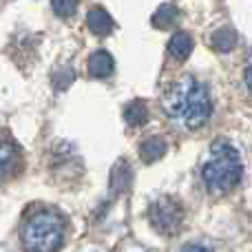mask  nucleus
I'll return each instance as SVG.
<instances>
[{
	"label": "nucleus",
	"mask_w": 252,
	"mask_h": 252,
	"mask_svg": "<svg viewBox=\"0 0 252 252\" xmlns=\"http://www.w3.org/2000/svg\"><path fill=\"white\" fill-rule=\"evenodd\" d=\"M161 109L166 118L179 128L195 130L208 122L213 113V100L204 82L192 75H184L166 89L161 97Z\"/></svg>",
	"instance_id": "1"
},
{
	"label": "nucleus",
	"mask_w": 252,
	"mask_h": 252,
	"mask_svg": "<svg viewBox=\"0 0 252 252\" xmlns=\"http://www.w3.org/2000/svg\"><path fill=\"white\" fill-rule=\"evenodd\" d=\"M244 80H246V87H248V91L252 93V56H250L248 64H246V69H244Z\"/></svg>",
	"instance_id": "16"
},
{
	"label": "nucleus",
	"mask_w": 252,
	"mask_h": 252,
	"mask_svg": "<svg viewBox=\"0 0 252 252\" xmlns=\"http://www.w3.org/2000/svg\"><path fill=\"white\" fill-rule=\"evenodd\" d=\"M18 161H20V151L9 137L0 135V179L11 175L16 170Z\"/></svg>",
	"instance_id": "7"
},
{
	"label": "nucleus",
	"mask_w": 252,
	"mask_h": 252,
	"mask_svg": "<svg viewBox=\"0 0 252 252\" xmlns=\"http://www.w3.org/2000/svg\"><path fill=\"white\" fill-rule=\"evenodd\" d=\"M182 252H213L208 248V246H204V244H188V246H184Z\"/></svg>",
	"instance_id": "17"
},
{
	"label": "nucleus",
	"mask_w": 252,
	"mask_h": 252,
	"mask_svg": "<svg viewBox=\"0 0 252 252\" xmlns=\"http://www.w3.org/2000/svg\"><path fill=\"white\" fill-rule=\"evenodd\" d=\"M73 78H75V73L71 66H60V69L51 75V82H53V87H56V91H64V89L73 82Z\"/></svg>",
	"instance_id": "14"
},
{
	"label": "nucleus",
	"mask_w": 252,
	"mask_h": 252,
	"mask_svg": "<svg viewBox=\"0 0 252 252\" xmlns=\"http://www.w3.org/2000/svg\"><path fill=\"white\" fill-rule=\"evenodd\" d=\"M177 20H179V9L175 7L173 2H166L153 13L151 22H153V27H157V29H168V27L177 25Z\"/></svg>",
	"instance_id": "11"
},
{
	"label": "nucleus",
	"mask_w": 252,
	"mask_h": 252,
	"mask_svg": "<svg viewBox=\"0 0 252 252\" xmlns=\"http://www.w3.org/2000/svg\"><path fill=\"white\" fill-rule=\"evenodd\" d=\"M210 47L219 53H228L237 47V31L232 27L223 25L210 33Z\"/></svg>",
	"instance_id": "8"
},
{
	"label": "nucleus",
	"mask_w": 252,
	"mask_h": 252,
	"mask_svg": "<svg viewBox=\"0 0 252 252\" xmlns=\"http://www.w3.org/2000/svg\"><path fill=\"white\" fill-rule=\"evenodd\" d=\"M241 177H244V164L237 148L228 139H215L201 164L204 186L213 195H226L239 186Z\"/></svg>",
	"instance_id": "2"
},
{
	"label": "nucleus",
	"mask_w": 252,
	"mask_h": 252,
	"mask_svg": "<svg viewBox=\"0 0 252 252\" xmlns=\"http://www.w3.org/2000/svg\"><path fill=\"white\" fill-rule=\"evenodd\" d=\"M130 182V168L126 161H120L113 168V188H118V192H122Z\"/></svg>",
	"instance_id": "15"
},
{
	"label": "nucleus",
	"mask_w": 252,
	"mask_h": 252,
	"mask_svg": "<svg viewBox=\"0 0 252 252\" xmlns=\"http://www.w3.org/2000/svg\"><path fill=\"white\" fill-rule=\"evenodd\" d=\"M148 217H151V223L155 226L157 232L175 235V232H179V228L184 223V206L173 197H159L151 206Z\"/></svg>",
	"instance_id": "4"
},
{
	"label": "nucleus",
	"mask_w": 252,
	"mask_h": 252,
	"mask_svg": "<svg viewBox=\"0 0 252 252\" xmlns=\"http://www.w3.org/2000/svg\"><path fill=\"white\" fill-rule=\"evenodd\" d=\"M166 148H168V144H166L164 137H148L146 142H142V146H139V157H142V161H146V164H153V161L161 159V157L166 155Z\"/></svg>",
	"instance_id": "10"
},
{
	"label": "nucleus",
	"mask_w": 252,
	"mask_h": 252,
	"mask_svg": "<svg viewBox=\"0 0 252 252\" xmlns=\"http://www.w3.org/2000/svg\"><path fill=\"white\" fill-rule=\"evenodd\" d=\"M192 47H195V42H192V35L186 33V31H177V33L170 38V42H168V53L177 62H184L192 53Z\"/></svg>",
	"instance_id": "9"
},
{
	"label": "nucleus",
	"mask_w": 252,
	"mask_h": 252,
	"mask_svg": "<svg viewBox=\"0 0 252 252\" xmlns=\"http://www.w3.org/2000/svg\"><path fill=\"white\" fill-rule=\"evenodd\" d=\"M115 71V60L109 51H95L89 58V75L95 80H106L113 75Z\"/></svg>",
	"instance_id": "6"
},
{
	"label": "nucleus",
	"mask_w": 252,
	"mask_h": 252,
	"mask_svg": "<svg viewBox=\"0 0 252 252\" xmlns=\"http://www.w3.org/2000/svg\"><path fill=\"white\" fill-rule=\"evenodd\" d=\"M124 120L128 126H144L148 122V106L142 100H133L124 106Z\"/></svg>",
	"instance_id": "12"
},
{
	"label": "nucleus",
	"mask_w": 252,
	"mask_h": 252,
	"mask_svg": "<svg viewBox=\"0 0 252 252\" xmlns=\"http://www.w3.org/2000/svg\"><path fill=\"white\" fill-rule=\"evenodd\" d=\"M87 27L93 35H97V38H106V35L115 29V22H113V18L109 16L106 9L93 7L87 16Z\"/></svg>",
	"instance_id": "5"
},
{
	"label": "nucleus",
	"mask_w": 252,
	"mask_h": 252,
	"mask_svg": "<svg viewBox=\"0 0 252 252\" xmlns=\"http://www.w3.org/2000/svg\"><path fill=\"white\" fill-rule=\"evenodd\" d=\"M51 7L58 18L69 20V18H73L75 11H78V0H51Z\"/></svg>",
	"instance_id": "13"
},
{
	"label": "nucleus",
	"mask_w": 252,
	"mask_h": 252,
	"mask_svg": "<svg viewBox=\"0 0 252 252\" xmlns=\"http://www.w3.org/2000/svg\"><path fill=\"white\" fill-rule=\"evenodd\" d=\"M64 217L56 208H35L20 228L25 252H58L64 241Z\"/></svg>",
	"instance_id": "3"
}]
</instances>
